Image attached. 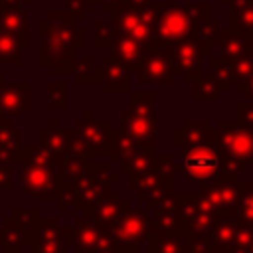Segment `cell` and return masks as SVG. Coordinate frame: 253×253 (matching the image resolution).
I'll use <instances>...</instances> for the list:
<instances>
[{
    "instance_id": "obj_1",
    "label": "cell",
    "mask_w": 253,
    "mask_h": 253,
    "mask_svg": "<svg viewBox=\"0 0 253 253\" xmlns=\"http://www.w3.org/2000/svg\"><path fill=\"white\" fill-rule=\"evenodd\" d=\"M77 22L69 16L67 10L49 12L45 20L38 24L40 49L38 63L47 69L49 75H69L75 63V51L83 47L85 34L75 26Z\"/></svg>"
},
{
    "instance_id": "obj_2",
    "label": "cell",
    "mask_w": 253,
    "mask_h": 253,
    "mask_svg": "<svg viewBox=\"0 0 253 253\" xmlns=\"http://www.w3.org/2000/svg\"><path fill=\"white\" fill-rule=\"evenodd\" d=\"M176 172L192 184L206 186L211 182H233L225 170V154L215 142H206L196 148L184 150L182 160L176 164Z\"/></svg>"
},
{
    "instance_id": "obj_3",
    "label": "cell",
    "mask_w": 253,
    "mask_h": 253,
    "mask_svg": "<svg viewBox=\"0 0 253 253\" xmlns=\"http://www.w3.org/2000/svg\"><path fill=\"white\" fill-rule=\"evenodd\" d=\"M156 93H128V107L119 113V128L138 146L156 148Z\"/></svg>"
},
{
    "instance_id": "obj_4",
    "label": "cell",
    "mask_w": 253,
    "mask_h": 253,
    "mask_svg": "<svg viewBox=\"0 0 253 253\" xmlns=\"http://www.w3.org/2000/svg\"><path fill=\"white\" fill-rule=\"evenodd\" d=\"M154 12V45L168 47L178 40L192 36L196 22L188 8L178 2H156Z\"/></svg>"
},
{
    "instance_id": "obj_5",
    "label": "cell",
    "mask_w": 253,
    "mask_h": 253,
    "mask_svg": "<svg viewBox=\"0 0 253 253\" xmlns=\"http://www.w3.org/2000/svg\"><path fill=\"white\" fill-rule=\"evenodd\" d=\"M115 128L111 119H97L91 109H85L83 117H79L73 125L75 146L81 148L91 158L109 156Z\"/></svg>"
},
{
    "instance_id": "obj_6",
    "label": "cell",
    "mask_w": 253,
    "mask_h": 253,
    "mask_svg": "<svg viewBox=\"0 0 253 253\" xmlns=\"http://www.w3.org/2000/svg\"><path fill=\"white\" fill-rule=\"evenodd\" d=\"M243 182H211L206 186H200V190L184 192V198L192 202L196 208L213 211V213H225L231 210H237V200L241 194Z\"/></svg>"
},
{
    "instance_id": "obj_7",
    "label": "cell",
    "mask_w": 253,
    "mask_h": 253,
    "mask_svg": "<svg viewBox=\"0 0 253 253\" xmlns=\"http://www.w3.org/2000/svg\"><path fill=\"white\" fill-rule=\"evenodd\" d=\"M121 253H138L150 233V215L140 208H128L111 227Z\"/></svg>"
},
{
    "instance_id": "obj_8",
    "label": "cell",
    "mask_w": 253,
    "mask_h": 253,
    "mask_svg": "<svg viewBox=\"0 0 253 253\" xmlns=\"http://www.w3.org/2000/svg\"><path fill=\"white\" fill-rule=\"evenodd\" d=\"M211 142L221 150L253 164V128L237 119H219L211 128Z\"/></svg>"
},
{
    "instance_id": "obj_9",
    "label": "cell",
    "mask_w": 253,
    "mask_h": 253,
    "mask_svg": "<svg viewBox=\"0 0 253 253\" xmlns=\"http://www.w3.org/2000/svg\"><path fill=\"white\" fill-rule=\"evenodd\" d=\"M109 14L113 18L111 22L115 24L119 36H126V38L136 40L148 47L154 45V12H152V6L144 8V10H136V8L123 4Z\"/></svg>"
},
{
    "instance_id": "obj_10",
    "label": "cell",
    "mask_w": 253,
    "mask_h": 253,
    "mask_svg": "<svg viewBox=\"0 0 253 253\" xmlns=\"http://www.w3.org/2000/svg\"><path fill=\"white\" fill-rule=\"evenodd\" d=\"M117 182H121V172H115L111 162H93L89 172L77 184V210H85L99 202Z\"/></svg>"
},
{
    "instance_id": "obj_11",
    "label": "cell",
    "mask_w": 253,
    "mask_h": 253,
    "mask_svg": "<svg viewBox=\"0 0 253 253\" xmlns=\"http://www.w3.org/2000/svg\"><path fill=\"white\" fill-rule=\"evenodd\" d=\"M20 168H22V174H20L22 192H26L34 200H42V202L55 200L57 186H59L55 166L20 160Z\"/></svg>"
},
{
    "instance_id": "obj_12",
    "label": "cell",
    "mask_w": 253,
    "mask_h": 253,
    "mask_svg": "<svg viewBox=\"0 0 253 253\" xmlns=\"http://www.w3.org/2000/svg\"><path fill=\"white\" fill-rule=\"evenodd\" d=\"M134 77L140 85H172V83H176L178 75L174 71L168 47H162V45L148 47Z\"/></svg>"
},
{
    "instance_id": "obj_13",
    "label": "cell",
    "mask_w": 253,
    "mask_h": 253,
    "mask_svg": "<svg viewBox=\"0 0 253 253\" xmlns=\"http://www.w3.org/2000/svg\"><path fill=\"white\" fill-rule=\"evenodd\" d=\"M168 53L176 75L182 77V81L188 85L202 73V57L208 55L194 36H186L176 43L168 45Z\"/></svg>"
},
{
    "instance_id": "obj_14",
    "label": "cell",
    "mask_w": 253,
    "mask_h": 253,
    "mask_svg": "<svg viewBox=\"0 0 253 253\" xmlns=\"http://www.w3.org/2000/svg\"><path fill=\"white\" fill-rule=\"evenodd\" d=\"M128 190L132 194H136V198L150 208L156 200H160L162 196L174 192L176 184H168L166 180H162L158 176L154 166H148V168H144L140 172L128 174Z\"/></svg>"
},
{
    "instance_id": "obj_15",
    "label": "cell",
    "mask_w": 253,
    "mask_h": 253,
    "mask_svg": "<svg viewBox=\"0 0 253 253\" xmlns=\"http://www.w3.org/2000/svg\"><path fill=\"white\" fill-rule=\"evenodd\" d=\"M28 247L30 253H67L65 227L57 217H40Z\"/></svg>"
},
{
    "instance_id": "obj_16",
    "label": "cell",
    "mask_w": 253,
    "mask_h": 253,
    "mask_svg": "<svg viewBox=\"0 0 253 253\" xmlns=\"http://www.w3.org/2000/svg\"><path fill=\"white\" fill-rule=\"evenodd\" d=\"M182 204H180V231L186 237H208L217 221L219 213L206 211L196 208L192 202L184 198V192H180Z\"/></svg>"
},
{
    "instance_id": "obj_17",
    "label": "cell",
    "mask_w": 253,
    "mask_h": 253,
    "mask_svg": "<svg viewBox=\"0 0 253 253\" xmlns=\"http://www.w3.org/2000/svg\"><path fill=\"white\" fill-rule=\"evenodd\" d=\"M32 107L30 83H6L0 87V121L22 117Z\"/></svg>"
},
{
    "instance_id": "obj_18",
    "label": "cell",
    "mask_w": 253,
    "mask_h": 253,
    "mask_svg": "<svg viewBox=\"0 0 253 253\" xmlns=\"http://www.w3.org/2000/svg\"><path fill=\"white\" fill-rule=\"evenodd\" d=\"M101 229L103 225H99L95 219L83 213L71 225L65 227V243L75 253H93Z\"/></svg>"
},
{
    "instance_id": "obj_19",
    "label": "cell",
    "mask_w": 253,
    "mask_h": 253,
    "mask_svg": "<svg viewBox=\"0 0 253 253\" xmlns=\"http://www.w3.org/2000/svg\"><path fill=\"white\" fill-rule=\"evenodd\" d=\"M128 208H130V202H128L126 198H123L119 190H111V192L105 194L99 202H95L93 206L85 208L83 213L89 215L91 219H95L99 225L111 227Z\"/></svg>"
},
{
    "instance_id": "obj_20",
    "label": "cell",
    "mask_w": 253,
    "mask_h": 253,
    "mask_svg": "<svg viewBox=\"0 0 253 253\" xmlns=\"http://www.w3.org/2000/svg\"><path fill=\"white\" fill-rule=\"evenodd\" d=\"M38 142L51 150L57 158H63L75 148L73 126H59L55 119H49L47 125L38 130Z\"/></svg>"
},
{
    "instance_id": "obj_21",
    "label": "cell",
    "mask_w": 253,
    "mask_h": 253,
    "mask_svg": "<svg viewBox=\"0 0 253 253\" xmlns=\"http://www.w3.org/2000/svg\"><path fill=\"white\" fill-rule=\"evenodd\" d=\"M211 128L210 119H184L182 125L174 128V146L182 150L202 146L211 140Z\"/></svg>"
},
{
    "instance_id": "obj_22",
    "label": "cell",
    "mask_w": 253,
    "mask_h": 253,
    "mask_svg": "<svg viewBox=\"0 0 253 253\" xmlns=\"http://www.w3.org/2000/svg\"><path fill=\"white\" fill-rule=\"evenodd\" d=\"M103 93H128L130 73L128 69L115 59L113 55H105L99 61V83Z\"/></svg>"
},
{
    "instance_id": "obj_23",
    "label": "cell",
    "mask_w": 253,
    "mask_h": 253,
    "mask_svg": "<svg viewBox=\"0 0 253 253\" xmlns=\"http://www.w3.org/2000/svg\"><path fill=\"white\" fill-rule=\"evenodd\" d=\"M95 158H91L89 154H85L81 148H73L67 156L57 160L55 172H57V180L63 184H73L77 186L79 180L89 172V168L93 166Z\"/></svg>"
},
{
    "instance_id": "obj_24",
    "label": "cell",
    "mask_w": 253,
    "mask_h": 253,
    "mask_svg": "<svg viewBox=\"0 0 253 253\" xmlns=\"http://www.w3.org/2000/svg\"><path fill=\"white\" fill-rule=\"evenodd\" d=\"M237 225H239L237 210H231V211L217 215V221L210 233V239L219 253H231L235 239H237Z\"/></svg>"
},
{
    "instance_id": "obj_25",
    "label": "cell",
    "mask_w": 253,
    "mask_h": 253,
    "mask_svg": "<svg viewBox=\"0 0 253 253\" xmlns=\"http://www.w3.org/2000/svg\"><path fill=\"white\" fill-rule=\"evenodd\" d=\"M217 57L221 59H237L245 53L253 51V38L247 34H241L237 30L225 28L219 32L217 38Z\"/></svg>"
},
{
    "instance_id": "obj_26",
    "label": "cell",
    "mask_w": 253,
    "mask_h": 253,
    "mask_svg": "<svg viewBox=\"0 0 253 253\" xmlns=\"http://www.w3.org/2000/svg\"><path fill=\"white\" fill-rule=\"evenodd\" d=\"M146 49H148V45H144L136 40H130L126 36H117V40L111 45V55L115 59H119L128 69L130 75H134L142 57H144V53H146Z\"/></svg>"
},
{
    "instance_id": "obj_27",
    "label": "cell",
    "mask_w": 253,
    "mask_h": 253,
    "mask_svg": "<svg viewBox=\"0 0 253 253\" xmlns=\"http://www.w3.org/2000/svg\"><path fill=\"white\" fill-rule=\"evenodd\" d=\"M30 243V233L12 215L4 217L0 223V249L2 253H22Z\"/></svg>"
},
{
    "instance_id": "obj_28",
    "label": "cell",
    "mask_w": 253,
    "mask_h": 253,
    "mask_svg": "<svg viewBox=\"0 0 253 253\" xmlns=\"http://www.w3.org/2000/svg\"><path fill=\"white\" fill-rule=\"evenodd\" d=\"M0 26L8 32L22 36L28 45L32 43V34L28 28V10L24 6H6L0 4Z\"/></svg>"
},
{
    "instance_id": "obj_29",
    "label": "cell",
    "mask_w": 253,
    "mask_h": 253,
    "mask_svg": "<svg viewBox=\"0 0 253 253\" xmlns=\"http://www.w3.org/2000/svg\"><path fill=\"white\" fill-rule=\"evenodd\" d=\"M192 101H211L217 103L221 99V95L225 93V89L219 85V81L215 79L213 73H200L192 83Z\"/></svg>"
},
{
    "instance_id": "obj_30",
    "label": "cell",
    "mask_w": 253,
    "mask_h": 253,
    "mask_svg": "<svg viewBox=\"0 0 253 253\" xmlns=\"http://www.w3.org/2000/svg\"><path fill=\"white\" fill-rule=\"evenodd\" d=\"M24 47H30V45L22 36H18L14 32H8L0 26V65L2 63L20 65Z\"/></svg>"
},
{
    "instance_id": "obj_31",
    "label": "cell",
    "mask_w": 253,
    "mask_h": 253,
    "mask_svg": "<svg viewBox=\"0 0 253 253\" xmlns=\"http://www.w3.org/2000/svg\"><path fill=\"white\" fill-rule=\"evenodd\" d=\"M0 142L8 150L12 164H20L22 148H24V136H22V130L12 125V121H0Z\"/></svg>"
},
{
    "instance_id": "obj_32",
    "label": "cell",
    "mask_w": 253,
    "mask_h": 253,
    "mask_svg": "<svg viewBox=\"0 0 253 253\" xmlns=\"http://www.w3.org/2000/svg\"><path fill=\"white\" fill-rule=\"evenodd\" d=\"M219 32H221L219 22H217V20H211V18L208 16V18H204V20H200V22L196 24V28H194V34H192V36L200 42V45L204 47V51L210 55V53H211V47H215V45H217Z\"/></svg>"
},
{
    "instance_id": "obj_33",
    "label": "cell",
    "mask_w": 253,
    "mask_h": 253,
    "mask_svg": "<svg viewBox=\"0 0 253 253\" xmlns=\"http://www.w3.org/2000/svg\"><path fill=\"white\" fill-rule=\"evenodd\" d=\"M186 235L182 231L170 233V235H148L146 239V253H182Z\"/></svg>"
},
{
    "instance_id": "obj_34",
    "label": "cell",
    "mask_w": 253,
    "mask_h": 253,
    "mask_svg": "<svg viewBox=\"0 0 253 253\" xmlns=\"http://www.w3.org/2000/svg\"><path fill=\"white\" fill-rule=\"evenodd\" d=\"M73 77L77 85H97L99 83V63L93 55L75 57L73 63Z\"/></svg>"
},
{
    "instance_id": "obj_35",
    "label": "cell",
    "mask_w": 253,
    "mask_h": 253,
    "mask_svg": "<svg viewBox=\"0 0 253 253\" xmlns=\"http://www.w3.org/2000/svg\"><path fill=\"white\" fill-rule=\"evenodd\" d=\"M154 154H156V148H150V146H138L126 160H123L117 168L121 174H132V172H140L148 166H152V160H154Z\"/></svg>"
},
{
    "instance_id": "obj_36",
    "label": "cell",
    "mask_w": 253,
    "mask_h": 253,
    "mask_svg": "<svg viewBox=\"0 0 253 253\" xmlns=\"http://www.w3.org/2000/svg\"><path fill=\"white\" fill-rule=\"evenodd\" d=\"M138 148V144L130 138V136H126L121 128H115V136H113V144H111V152H109V162L113 164V166H119L123 160H126L134 150Z\"/></svg>"
},
{
    "instance_id": "obj_37",
    "label": "cell",
    "mask_w": 253,
    "mask_h": 253,
    "mask_svg": "<svg viewBox=\"0 0 253 253\" xmlns=\"http://www.w3.org/2000/svg\"><path fill=\"white\" fill-rule=\"evenodd\" d=\"M227 28L237 30V32L247 34V36H253V2L247 4L245 8H239V10L229 8V12H227Z\"/></svg>"
},
{
    "instance_id": "obj_38",
    "label": "cell",
    "mask_w": 253,
    "mask_h": 253,
    "mask_svg": "<svg viewBox=\"0 0 253 253\" xmlns=\"http://www.w3.org/2000/svg\"><path fill=\"white\" fill-rule=\"evenodd\" d=\"M117 36L119 34L113 22H103V20L93 22V45L95 47H111Z\"/></svg>"
},
{
    "instance_id": "obj_39",
    "label": "cell",
    "mask_w": 253,
    "mask_h": 253,
    "mask_svg": "<svg viewBox=\"0 0 253 253\" xmlns=\"http://www.w3.org/2000/svg\"><path fill=\"white\" fill-rule=\"evenodd\" d=\"M22 160H30V162H38V164H49V166H57V156L47 150L45 146L38 144H24L22 148Z\"/></svg>"
},
{
    "instance_id": "obj_40",
    "label": "cell",
    "mask_w": 253,
    "mask_h": 253,
    "mask_svg": "<svg viewBox=\"0 0 253 253\" xmlns=\"http://www.w3.org/2000/svg\"><path fill=\"white\" fill-rule=\"evenodd\" d=\"M231 253H253V223L239 217L237 225V239Z\"/></svg>"
},
{
    "instance_id": "obj_41",
    "label": "cell",
    "mask_w": 253,
    "mask_h": 253,
    "mask_svg": "<svg viewBox=\"0 0 253 253\" xmlns=\"http://www.w3.org/2000/svg\"><path fill=\"white\" fill-rule=\"evenodd\" d=\"M47 109L49 111L67 109V85L63 81H53L47 85Z\"/></svg>"
},
{
    "instance_id": "obj_42",
    "label": "cell",
    "mask_w": 253,
    "mask_h": 253,
    "mask_svg": "<svg viewBox=\"0 0 253 253\" xmlns=\"http://www.w3.org/2000/svg\"><path fill=\"white\" fill-rule=\"evenodd\" d=\"M176 158L172 156V154H154V160H152V166L156 168V172H158V176L162 178V180H166L168 184H174L176 182Z\"/></svg>"
},
{
    "instance_id": "obj_43",
    "label": "cell",
    "mask_w": 253,
    "mask_h": 253,
    "mask_svg": "<svg viewBox=\"0 0 253 253\" xmlns=\"http://www.w3.org/2000/svg\"><path fill=\"white\" fill-rule=\"evenodd\" d=\"M237 215L253 223V182H243V188L237 200Z\"/></svg>"
},
{
    "instance_id": "obj_44",
    "label": "cell",
    "mask_w": 253,
    "mask_h": 253,
    "mask_svg": "<svg viewBox=\"0 0 253 253\" xmlns=\"http://www.w3.org/2000/svg\"><path fill=\"white\" fill-rule=\"evenodd\" d=\"M53 202H55V208H57V210L77 208V186L59 182L57 194H55V200H53Z\"/></svg>"
},
{
    "instance_id": "obj_45",
    "label": "cell",
    "mask_w": 253,
    "mask_h": 253,
    "mask_svg": "<svg viewBox=\"0 0 253 253\" xmlns=\"http://www.w3.org/2000/svg\"><path fill=\"white\" fill-rule=\"evenodd\" d=\"M12 217H14L24 229H28L30 239H32V233H34V229H36V225H38V221H40V211L34 210V208H14V210H12Z\"/></svg>"
},
{
    "instance_id": "obj_46",
    "label": "cell",
    "mask_w": 253,
    "mask_h": 253,
    "mask_svg": "<svg viewBox=\"0 0 253 253\" xmlns=\"http://www.w3.org/2000/svg\"><path fill=\"white\" fill-rule=\"evenodd\" d=\"M182 253H219L215 245L208 237H186L182 245Z\"/></svg>"
},
{
    "instance_id": "obj_47",
    "label": "cell",
    "mask_w": 253,
    "mask_h": 253,
    "mask_svg": "<svg viewBox=\"0 0 253 253\" xmlns=\"http://www.w3.org/2000/svg\"><path fill=\"white\" fill-rule=\"evenodd\" d=\"M97 6V0H65V10L75 22H81L87 12H93Z\"/></svg>"
},
{
    "instance_id": "obj_48",
    "label": "cell",
    "mask_w": 253,
    "mask_h": 253,
    "mask_svg": "<svg viewBox=\"0 0 253 253\" xmlns=\"http://www.w3.org/2000/svg\"><path fill=\"white\" fill-rule=\"evenodd\" d=\"M93 253H121L113 233L109 227H103L101 233H99V239H97V245H95V251Z\"/></svg>"
},
{
    "instance_id": "obj_49",
    "label": "cell",
    "mask_w": 253,
    "mask_h": 253,
    "mask_svg": "<svg viewBox=\"0 0 253 253\" xmlns=\"http://www.w3.org/2000/svg\"><path fill=\"white\" fill-rule=\"evenodd\" d=\"M235 113H237V121H241L243 125L253 128V99H241L235 103Z\"/></svg>"
},
{
    "instance_id": "obj_50",
    "label": "cell",
    "mask_w": 253,
    "mask_h": 253,
    "mask_svg": "<svg viewBox=\"0 0 253 253\" xmlns=\"http://www.w3.org/2000/svg\"><path fill=\"white\" fill-rule=\"evenodd\" d=\"M12 190H14V164L0 162V192H12Z\"/></svg>"
},
{
    "instance_id": "obj_51",
    "label": "cell",
    "mask_w": 253,
    "mask_h": 253,
    "mask_svg": "<svg viewBox=\"0 0 253 253\" xmlns=\"http://www.w3.org/2000/svg\"><path fill=\"white\" fill-rule=\"evenodd\" d=\"M235 89L239 95H243L245 99H253V71L239 83H235Z\"/></svg>"
},
{
    "instance_id": "obj_52",
    "label": "cell",
    "mask_w": 253,
    "mask_h": 253,
    "mask_svg": "<svg viewBox=\"0 0 253 253\" xmlns=\"http://www.w3.org/2000/svg\"><path fill=\"white\" fill-rule=\"evenodd\" d=\"M126 6L130 8H136V10H144V8H150L156 4V0H125Z\"/></svg>"
},
{
    "instance_id": "obj_53",
    "label": "cell",
    "mask_w": 253,
    "mask_h": 253,
    "mask_svg": "<svg viewBox=\"0 0 253 253\" xmlns=\"http://www.w3.org/2000/svg\"><path fill=\"white\" fill-rule=\"evenodd\" d=\"M97 4L103 6L105 12H113V10H117L119 6H123L125 0H97Z\"/></svg>"
},
{
    "instance_id": "obj_54",
    "label": "cell",
    "mask_w": 253,
    "mask_h": 253,
    "mask_svg": "<svg viewBox=\"0 0 253 253\" xmlns=\"http://www.w3.org/2000/svg\"><path fill=\"white\" fill-rule=\"evenodd\" d=\"M30 0H0V4H6V6H24Z\"/></svg>"
},
{
    "instance_id": "obj_55",
    "label": "cell",
    "mask_w": 253,
    "mask_h": 253,
    "mask_svg": "<svg viewBox=\"0 0 253 253\" xmlns=\"http://www.w3.org/2000/svg\"><path fill=\"white\" fill-rule=\"evenodd\" d=\"M2 85H4V75L0 73V87H2Z\"/></svg>"
},
{
    "instance_id": "obj_56",
    "label": "cell",
    "mask_w": 253,
    "mask_h": 253,
    "mask_svg": "<svg viewBox=\"0 0 253 253\" xmlns=\"http://www.w3.org/2000/svg\"><path fill=\"white\" fill-rule=\"evenodd\" d=\"M251 38H253V36H251Z\"/></svg>"
}]
</instances>
